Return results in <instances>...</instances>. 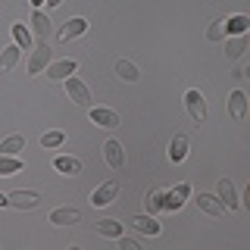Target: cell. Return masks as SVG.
I'll return each mask as SVG.
<instances>
[{
	"label": "cell",
	"mask_w": 250,
	"mask_h": 250,
	"mask_svg": "<svg viewBox=\"0 0 250 250\" xmlns=\"http://www.w3.org/2000/svg\"><path fill=\"white\" fill-rule=\"evenodd\" d=\"M66 82V94L75 100L78 106H91V91H88V84L82 82L78 75H69V78H62Z\"/></svg>",
	"instance_id": "obj_1"
},
{
	"label": "cell",
	"mask_w": 250,
	"mask_h": 250,
	"mask_svg": "<svg viewBox=\"0 0 250 250\" xmlns=\"http://www.w3.org/2000/svg\"><path fill=\"white\" fill-rule=\"evenodd\" d=\"M47 66H50V44L38 41V47L31 50V60H28V75H41Z\"/></svg>",
	"instance_id": "obj_2"
},
{
	"label": "cell",
	"mask_w": 250,
	"mask_h": 250,
	"mask_svg": "<svg viewBox=\"0 0 250 250\" xmlns=\"http://www.w3.org/2000/svg\"><path fill=\"white\" fill-rule=\"evenodd\" d=\"M185 109H188V116H191L194 122H203L207 119V100H203V94L200 91H188L185 94Z\"/></svg>",
	"instance_id": "obj_3"
},
{
	"label": "cell",
	"mask_w": 250,
	"mask_h": 250,
	"mask_svg": "<svg viewBox=\"0 0 250 250\" xmlns=\"http://www.w3.org/2000/svg\"><path fill=\"white\" fill-rule=\"evenodd\" d=\"M84 31H88V19H82V16H72V19H69L66 25L57 31V41L66 44V41H72V38H82Z\"/></svg>",
	"instance_id": "obj_4"
},
{
	"label": "cell",
	"mask_w": 250,
	"mask_h": 250,
	"mask_svg": "<svg viewBox=\"0 0 250 250\" xmlns=\"http://www.w3.org/2000/svg\"><path fill=\"white\" fill-rule=\"evenodd\" d=\"M104 160H106V166L109 169H125V150H122V144L116 138H109L106 144H104Z\"/></svg>",
	"instance_id": "obj_5"
},
{
	"label": "cell",
	"mask_w": 250,
	"mask_h": 250,
	"mask_svg": "<svg viewBox=\"0 0 250 250\" xmlns=\"http://www.w3.org/2000/svg\"><path fill=\"white\" fill-rule=\"evenodd\" d=\"M216 191H219V203H222L225 209H238L241 207V197H238V191H234V185L229 178H219Z\"/></svg>",
	"instance_id": "obj_6"
},
{
	"label": "cell",
	"mask_w": 250,
	"mask_h": 250,
	"mask_svg": "<svg viewBox=\"0 0 250 250\" xmlns=\"http://www.w3.org/2000/svg\"><path fill=\"white\" fill-rule=\"evenodd\" d=\"M44 72L50 75V82H62V78H69V75L78 72V62L75 60H57V62H50Z\"/></svg>",
	"instance_id": "obj_7"
},
{
	"label": "cell",
	"mask_w": 250,
	"mask_h": 250,
	"mask_svg": "<svg viewBox=\"0 0 250 250\" xmlns=\"http://www.w3.org/2000/svg\"><path fill=\"white\" fill-rule=\"evenodd\" d=\"M38 194L35 191H13V194H6V207H13V209H35L38 207Z\"/></svg>",
	"instance_id": "obj_8"
},
{
	"label": "cell",
	"mask_w": 250,
	"mask_h": 250,
	"mask_svg": "<svg viewBox=\"0 0 250 250\" xmlns=\"http://www.w3.org/2000/svg\"><path fill=\"white\" fill-rule=\"evenodd\" d=\"M91 122L100 128H119V113L106 106H91Z\"/></svg>",
	"instance_id": "obj_9"
},
{
	"label": "cell",
	"mask_w": 250,
	"mask_h": 250,
	"mask_svg": "<svg viewBox=\"0 0 250 250\" xmlns=\"http://www.w3.org/2000/svg\"><path fill=\"white\" fill-rule=\"evenodd\" d=\"M116 194H119V182H104L91 194V207H106V203L116 200Z\"/></svg>",
	"instance_id": "obj_10"
},
{
	"label": "cell",
	"mask_w": 250,
	"mask_h": 250,
	"mask_svg": "<svg viewBox=\"0 0 250 250\" xmlns=\"http://www.w3.org/2000/svg\"><path fill=\"white\" fill-rule=\"evenodd\" d=\"M194 203H197L200 213H207V216H213V219H219V216L225 213V207L219 203V197H213V194H197V197H194Z\"/></svg>",
	"instance_id": "obj_11"
},
{
	"label": "cell",
	"mask_w": 250,
	"mask_h": 250,
	"mask_svg": "<svg viewBox=\"0 0 250 250\" xmlns=\"http://www.w3.org/2000/svg\"><path fill=\"white\" fill-rule=\"evenodd\" d=\"M188 194H191V185H188V182H182L178 188H172V191H166V194H163V207H166V209H178V207L185 203V197H188Z\"/></svg>",
	"instance_id": "obj_12"
},
{
	"label": "cell",
	"mask_w": 250,
	"mask_h": 250,
	"mask_svg": "<svg viewBox=\"0 0 250 250\" xmlns=\"http://www.w3.org/2000/svg\"><path fill=\"white\" fill-rule=\"evenodd\" d=\"M131 229H135L138 234H150V238H156V234L163 231V225L147 213V216H135V219H131Z\"/></svg>",
	"instance_id": "obj_13"
},
{
	"label": "cell",
	"mask_w": 250,
	"mask_h": 250,
	"mask_svg": "<svg viewBox=\"0 0 250 250\" xmlns=\"http://www.w3.org/2000/svg\"><path fill=\"white\" fill-rule=\"evenodd\" d=\"M50 25H53V22H50L47 13H41V10L31 13V28H35V35L41 38V41H50Z\"/></svg>",
	"instance_id": "obj_14"
},
{
	"label": "cell",
	"mask_w": 250,
	"mask_h": 250,
	"mask_svg": "<svg viewBox=\"0 0 250 250\" xmlns=\"http://www.w3.org/2000/svg\"><path fill=\"white\" fill-rule=\"evenodd\" d=\"M78 219H82V213L75 207H60L50 213V225H75Z\"/></svg>",
	"instance_id": "obj_15"
},
{
	"label": "cell",
	"mask_w": 250,
	"mask_h": 250,
	"mask_svg": "<svg viewBox=\"0 0 250 250\" xmlns=\"http://www.w3.org/2000/svg\"><path fill=\"white\" fill-rule=\"evenodd\" d=\"M229 113H231V119H244L247 116V94L244 91L229 94Z\"/></svg>",
	"instance_id": "obj_16"
},
{
	"label": "cell",
	"mask_w": 250,
	"mask_h": 250,
	"mask_svg": "<svg viewBox=\"0 0 250 250\" xmlns=\"http://www.w3.org/2000/svg\"><path fill=\"white\" fill-rule=\"evenodd\" d=\"M185 156H188V138L185 135H175V138L169 141V160L172 163H182Z\"/></svg>",
	"instance_id": "obj_17"
},
{
	"label": "cell",
	"mask_w": 250,
	"mask_h": 250,
	"mask_svg": "<svg viewBox=\"0 0 250 250\" xmlns=\"http://www.w3.org/2000/svg\"><path fill=\"white\" fill-rule=\"evenodd\" d=\"M53 166H57V172H62V175H78V172H82V160H75V156H57Z\"/></svg>",
	"instance_id": "obj_18"
},
{
	"label": "cell",
	"mask_w": 250,
	"mask_h": 250,
	"mask_svg": "<svg viewBox=\"0 0 250 250\" xmlns=\"http://www.w3.org/2000/svg\"><path fill=\"white\" fill-rule=\"evenodd\" d=\"M22 150H25V138L22 135H10L6 141H0V153H6V156H19Z\"/></svg>",
	"instance_id": "obj_19"
},
{
	"label": "cell",
	"mask_w": 250,
	"mask_h": 250,
	"mask_svg": "<svg viewBox=\"0 0 250 250\" xmlns=\"http://www.w3.org/2000/svg\"><path fill=\"white\" fill-rule=\"evenodd\" d=\"M13 38L19 50H31V31L25 28V22H13Z\"/></svg>",
	"instance_id": "obj_20"
},
{
	"label": "cell",
	"mask_w": 250,
	"mask_h": 250,
	"mask_svg": "<svg viewBox=\"0 0 250 250\" xmlns=\"http://www.w3.org/2000/svg\"><path fill=\"white\" fill-rule=\"evenodd\" d=\"M244 50H247V35H234L231 41H225V57L229 60H238Z\"/></svg>",
	"instance_id": "obj_21"
},
{
	"label": "cell",
	"mask_w": 250,
	"mask_h": 250,
	"mask_svg": "<svg viewBox=\"0 0 250 250\" xmlns=\"http://www.w3.org/2000/svg\"><path fill=\"white\" fill-rule=\"evenodd\" d=\"M97 231L104 234V238H119V234H125V225L116 222V219H100V222H97Z\"/></svg>",
	"instance_id": "obj_22"
},
{
	"label": "cell",
	"mask_w": 250,
	"mask_h": 250,
	"mask_svg": "<svg viewBox=\"0 0 250 250\" xmlns=\"http://www.w3.org/2000/svg\"><path fill=\"white\" fill-rule=\"evenodd\" d=\"M116 75H119L122 82H138V78H141L138 66H135V62H128V60H119V62H116Z\"/></svg>",
	"instance_id": "obj_23"
},
{
	"label": "cell",
	"mask_w": 250,
	"mask_h": 250,
	"mask_svg": "<svg viewBox=\"0 0 250 250\" xmlns=\"http://www.w3.org/2000/svg\"><path fill=\"white\" fill-rule=\"evenodd\" d=\"M19 53H22V50H19L16 44H13V47H6V50L0 53V72H10L16 62H19Z\"/></svg>",
	"instance_id": "obj_24"
},
{
	"label": "cell",
	"mask_w": 250,
	"mask_h": 250,
	"mask_svg": "<svg viewBox=\"0 0 250 250\" xmlns=\"http://www.w3.org/2000/svg\"><path fill=\"white\" fill-rule=\"evenodd\" d=\"M247 25H250V19L247 16H231V19H225V35H247Z\"/></svg>",
	"instance_id": "obj_25"
},
{
	"label": "cell",
	"mask_w": 250,
	"mask_h": 250,
	"mask_svg": "<svg viewBox=\"0 0 250 250\" xmlns=\"http://www.w3.org/2000/svg\"><path fill=\"white\" fill-rule=\"evenodd\" d=\"M22 169V160L19 156H6V153H0V175H16V172Z\"/></svg>",
	"instance_id": "obj_26"
},
{
	"label": "cell",
	"mask_w": 250,
	"mask_h": 250,
	"mask_svg": "<svg viewBox=\"0 0 250 250\" xmlns=\"http://www.w3.org/2000/svg\"><path fill=\"white\" fill-rule=\"evenodd\" d=\"M62 141H66L62 131H44V135H41V147H44V150H57Z\"/></svg>",
	"instance_id": "obj_27"
},
{
	"label": "cell",
	"mask_w": 250,
	"mask_h": 250,
	"mask_svg": "<svg viewBox=\"0 0 250 250\" xmlns=\"http://www.w3.org/2000/svg\"><path fill=\"white\" fill-rule=\"evenodd\" d=\"M144 207H147V213H156V209H163V191H147V197H144Z\"/></svg>",
	"instance_id": "obj_28"
},
{
	"label": "cell",
	"mask_w": 250,
	"mask_h": 250,
	"mask_svg": "<svg viewBox=\"0 0 250 250\" xmlns=\"http://www.w3.org/2000/svg\"><path fill=\"white\" fill-rule=\"evenodd\" d=\"M222 38H225V22H222V19H216L213 25L207 28V41H222Z\"/></svg>",
	"instance_id": "obj_29"
},
{
	"label": "cell",
	"mask_w": 250,
	"mask_h": 250,
	"mask_svg": "<svg viewBox=\"0 0 250 250\" xmlns=\"http://www.w3.org/2000/svg\"><path fill=\"white\" fill-rule=\"evenodd\" d=\"M119 247H122V250H141L138 241H135V238H125V234H119Z\"/></svg>",
	"instance_id": "obj_30"
},
{
	"label": "cell",
	"mask_w": 250,
	"mask_h": 250,
	"mask_svg": "<svg viewBox=\"0 0 250 250\" xmlns=\"http://www.w3.org/2000/svg\"><path fill=\"white\" fill-rule=\"evenodd\" d=\"M44 3H47V6H50V10H53V6H60L62 0H44Z\"/></svg>",
	"instance_id": "obj_31"
},
{
	"label": "cell",
	"mask_w": 250,
	"mask_h": 250,
	"mask_svg": "<svg viewBox=\"0 0 250 250\" xmlns=\"http://www.w3.org/2000/svg\"><path fill=\"white\" fill-rule=\"evenodd\" d=\"M31 6H35V10H41V6H44V0H31Z\"/></svg>",
	"instance_id": "obj_32"
},
{
	"label": "cell",
	"mask_w": 250,
	"mask_h": 250,
	"mask_svg": "<svg viewBox=\"0 0 250 250\" xmlns=\"http://www.w3.org/2000/svg\"><path fill=\"white\" fill-rule=\"evenodd\" d=\"M0 207H6V194H0Z\"/></svg>",
	"instance_id": "obj_33"
}]
</instances>
